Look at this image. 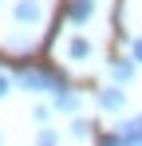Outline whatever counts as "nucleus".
I'll list each match as a JSON object with an SVG mask.
<instances>
[{"label":"nucleus","instance_id":"nucleus-3","mask_svg":"<svg viewBox=\"0 0 142 146\" xmlns=\"http://www.w3.org/2000/svg\"><path fill=\"white\" fill-rule=\"evenodd\" d=\"M118 138H122V146H142V119H122Z\"/></svg>","mask_w":142,"mask_h":146},{"label":"nucleus","instance_id":"nucleus-2","mask_svg":"<svg viewBox=\"0 0 142 146\" xmlns=\"http://www.w3.org/2000/svg\"><path fill=\"white\" fill-rule=\"evenodd\" d=\"M12 16H16L20 28H36V24H44V4L40 0H16Z\"/></svg>","mask_w":142,"mask_h":146},{"label":"nucleus","instance_id":"nucleus-4","mask_svg":"<svg viewBox=\"0 0 142 146\" xmlns=\"http://www.w3.org/2000/svg\"><path fill=\"white\" fill-rule=\"evenodd\" d=\"M95 16V0H71L67 4V20L71 24H87Z\"/></svg>","mask_w":142,"mask_h":146},{"label":"nucleus","instance_id":"nucleus-9","mask_svg":"<svg viewBox=\"0 0 142 146\" xmlns=\"http://www.w3.org/2000/svg\"><path fill=\"white\" fill-rule=\"evenodd\" d=\"M87 130H91V126H87V119H75V122H71V134H75V138H83Z\"/></svg>","mask_w":142,"mask_h":146},{"label":"nucleus","instance_id":"nucleus-1","mask_svg":"<svg viewBox=\"0 0 142 146\" xmlns=\"http://www.w3.org/2000/svg\"><path fill=\"white\" fill-rule=\"evenodd\" d=\"M16 83H20L24 91H63V87H67V79L59 71L40 67V63H24L20 71H16Z\"/></svg>","mask_w":142,"mask_h":146},{"label":"nucleus","instance_id":"nucleus-12","mask_svg":"<svg viewBox=\"0 0 142 146\" xmlns=\"http://www.w3.org/2000/svg\"><path fill=\"white\" fill-rule=\"evenodd\" d=\"M130 59H134V63H142V40H134V44H130Z\"/></svg>","mask_w":142,"mask_h":146},{"label":"nucleus","instance_id":"nucleus-7","mask_svg":"<svg viewBox=\"0 0 142 146\" xmlns=\"http://www.w3.org/2000/svg\"><path fill=\"white\" fill-rule=\"evenodd\" d=\"M67 55L71 59H87V55H91V44H87L83 36H75V40H67Z\"/></svg>","mask_w":142,"mask_h":146},{"label":"nucleus","instance_id":"nucleus-6","mask_svg":"<svg viewBox=\"0 0 142 146\" xmlns=\"http://www.w3.org/2000/svg\"><path fill=\"white\" fill-rule=\"evenodd\" d=\"M111 75H115V83H130L134 79V59H115L111 63Z\"/></svg>","mask_w":142,"mask_h":146},{"label":"nucleus","instance_id":"nucleus-11","mask_svg":"<svg viewBox=\"0 0 142 146\" xmlns=\"http://www.w3.org/2000/svg\"><path fill=\"white\" fill-rule=\"evenodd\" d=\"M99 146H122V138H118V134H103V138H99Z\"/></svg>","mask_w":142,"mask_h":146},{"label":"nucleus","instance_id":"nucleus-13","mask_svg":"<svg viewBox=\"0 0 142 146\" xmlns=\"http://www.w3.org/2000/svg\"><path fill=\"white\" fill-rule=\"evenodd\" d=\"M8 91H12V83H8V75H4V71H0V99H4V95H8Z\"/></svg>","mask_w":142,"mask_h":146},{"label":"nucleus","instance_id":"nucleus-10","mask_svg":"<svg viewBox=\"0 0 142 146\" xmlns=\"http://www.w3.org/2000/svg\"><path fill=\"white\" fill-rule=\"evenodd\" d=\"M32 119H36V122H47V119H51V111H47V107H36V111H32Z\"/></svg>","mask_w":142,"mask_h":146},{"label":"nucleus","instance_id":"nucleus-5","mask_svg":"<svg viewBox=\"0 0 142 146\" xmlns=\"http://www.w3.org/2000/svg\"><path fill=\"white\" fill-rule=\"evenodd\" d=\"M122 103H126V91H122V87H103V91H99V107H103V111H118Z\"/></svg>","mask_w":142,"mask_h":146},{"label":"nucleus","instance_id":"nucleus-8","mask_svg":"<svg viewBox=\"0 0 142 146\" xmlns=\"http://www.w3.org/2000/svg\"><path fill=\"white\" fill-rule=\"evenodd\" d=\"M55 107H59V111H75V107H79V95L63 87V91H55Z\"/></svg>","mask_w":142,"mask_h":146}]
</instances>
